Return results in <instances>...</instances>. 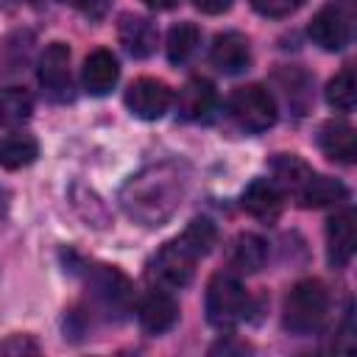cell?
Wrapping results in <instances>:
<instances>
[{
    "label": "cell",
    "mask_w": 357,
    "mask_h": 357,
    "mask_svg": "<svg viewBox=\"0 0 357 357\" xmlns=\"http://www.w3.org/2000/svg\"><path fill=\"white\" fill-rule=\"evenodd\" d=\"M187 184H190V173L184 165L156 162L128 176L117 192V201L134 223L153 229L167 223L178 212L187 195Z\"/></svg>",
    "instance_id": "cell-1"
},
{
    "label": "cell",
    "mask_w": 357,
    "mask_h": 357,
    "mask_svg": "<svg viewBox=\"0 0 357 357\" xmlns=\"http://www.w3.org/2000/svg\"><path fill=\"white\" fill-rule=\"evenodd\" d=\"M218 229L209 218H195L176 240L165 243L151 259V276L165 287H184L195 273V262L212 251Z\"/></svg>",
    "instance_id": "cell-2"
},
{
    "label": "cell",
    "mask_w": 357,
    "mask_h": 357,
    "mask_svg": "<svg viewBox=\"0 0 357 357\" xmlns=\"http://www.w3.org/2000/svg\"><path fill=\"white\" fill-rule=\"evenodd\" d=\"M329 312V293L318 279L296 282L282 301V326L290 335H312L324 326Z\"/></svg>",
    "instance_id": "cell-3"
},
{
    "label": "cell",
    "mask_w": 357,
    "mask_h": 357,
    "mask_svg": "<svg viewBox=\"0 0 357 357\" xmlns=\"http://www.w3.org/2000/svg\"><path fill=\"white\" fill-rule=\"evenodd\" d=\"M204 307H206V321L212 326L231 329L234 324L243 321L245 307H248V296H245V290H243V284H240V279L234 273L220 271L206 284Z\"/></svg>",
    "instance_id": "cell-4"
},
{
    "label": "cell",
    "mask_w": 357,
    "mask_h": 357,
    "mask_svg": "<svg viewBox=\"0 0 357 357\" xmlns=\"http://www.w3.org/2000/svg\"><path fill=\"white\" fill-rule=\"evenodd\" d=\"M229 114L243 131L259 134V131H268L276 123L279 109H276V100H273L271 89H265L262 84H245V86L231 92Z\"/></svg>",
    "instance_id": "cell-5"
},
{
    "label": "cell",
    "mask_w": 357,
    "mask_h": 357,
    "mask_svg": "<svg viewBox=\"0 0 357 357\" xmlns=\"http://www.w3.org/2000/svg\"><path fill=\"white\" fill-rule=\"evenodd\" d=\"M84 282L86 290L92 293V298L103 307V310H114V312H126L134 301V284L128 282V276L123 271H117L114 265H103V262H89L84 265Z\"/></svg>",
    "instance_id": "cell-6"
},
{
    "label": "cell",
    "mask_w": 357,
    "mask_h": 357,
    "mask_svg": "<svg viewBox=\"0 0 357 357\" xmlns=\"http://www.w3.org/2000/svg\"><path fill=\"white\" fill-rule=\"evenodd\" d=\"M310 39L321 47V50H329V53H337L349 45L351 39V22H349V14L343 11L340 3H326L324 8L315 11V17L310 20V28H307Z\"/></svg>",
    "instance_id": "cell-7"
},
{
    "label": "cell",
    "mask_w": 357,
    "mask_h": 357,
    "mask_svg": "<svg viewBox=\"0 0 357 357\" xmlns=\"http://www.w3.org/2000/svg\"><path fill=\"white\" fill-rule=\"evenodd\" d=\"M173 103V89L159 78H137L126 89V106L139 120H159Z\"/></svg>",
    "instance_id": "cell-8"
},
{
    "label": "cell",
    "mask_w": 357,
    "mask_h": 357,
    "mask_svg": "<svg viewBox=\"0 0 357 357\" xmlns=\"http://www.w3.org/2000/svg\"><path fill=\"white\" fill-rule=\"evenodd\" d=\"M36 78L50 98L56 100L70 98V47L64 42H50L45 47V53L39 56Z\"/></svg>",
    "instance_id": "cell-9"
},
{
    "label": "cell",
    "mask_w": 357,
    "mask_h": 357,
    "mask_svg": "<svg viewBox=\"0 0 357 357\" xmlns=\"http://www.w3.org/2000/svg\"><path fill=\"white\" fill-rule=\"evenodd\" d=\"M357 245V226L351 206H343L326 220V257L332 268H346L354 257Z\"/></svg>",
    "instance_id": "cell-10"
},
{
    "label": "cell",
    "mask_w": 357,
    "mask_h": 357,
    "mask_svg": "<svg viewBox=\"0 0 357 357\" xmlns=\"http://www.w3.org/2000/svg\"><path fill=\"white\" fill-rule=\"evenodd\" d=\"M137 318H139V326H142L145 332L162 335V332L173 329V324L178 321V301H176L167 290L156 287V290H151V293H145V296L139 298V304H137Z\"/></svg>",
    "instance_id": "cell-11"
},
{
    "label": "cell",
    "mask_w": 357,
    "mask_h": 357,
    "mask_svg": "<svg viewBox=\"0 0 357 357\" xmlns=\"http://www.w3.org/2000/svg\"><path fill=\"white\" fill-rule=\"evenodd\" d=\"M117 78H120V64H117V59H114L112 50L98 47V50H92V53L84 59L81 84H84V89H86L89 95H95V98L109 95V92L114 89Z\"/></svg>",
    "instance_id": "cell-12"
},
{
    "label": "cell",
    "mask_w": 357,
    "mask_h": 357,
    "mask_svg": "<svg viewBox=\"0 0 357 357\" xmlns=\"http://www.w3.org/2000/svg\"><path fill=\"white\" fill-rule=\"evenodd\" d=\"M209 61L226 73V75H237L243 70H248L251 64V45L240 31H226L218 33L212 47H209Z\"/></svg>",
    "instance_id": "cell-13"
},
{
    "label": "cell",
    "mask_w": 357,
    "mask_h": 357,
    "mask_svg": "<svg viewBox=\"0 0 357 357\" xmlns=\"http://www.w3.org/2000/svg\"><path fill=\"white\" fill-rule=\"evenodd\" d=\"M243 209L257 218V220H276L282 206H284V192L279 190V184L273 178H254L245 190H243V198H240Z\"/></svg>",
    "instance_id": "cell-14"
},
{
    "label": "cell",
    "mask_w": 357,
    "mask_h": 357,
    "mask_svg": "<svg viewBox=\"0 0 357 357\" xmlns=\"http://www.w3.org/2000/svg\"><path fill=\"white\" fill-rule=\"evenodd\" d=\"M296 204L304 206V209H321V206H332V204H343L349 198V190L343 181L337 178H329V176H321V173H310L304 178V184L293 192Z\"/></svg>",
    "instance_id": "cell-15"
},
{
    "label": "cell",
    "mask_w": 357,
    "mask_h": 357,
    "mask_svg": "<svg viewBox=\"0 0 357 357\" xmlns=\"http://www.w3.org/2000/svg\"><path fill=\"white\" fill-rule=\"evenodd\" d=\"M117 36H120V45L128 50V56L134 59H148L156 50V39H159L156 25L139 14H123L117 25Z\"/></svg>",
    "instance_id": "cell-16"
},
{
    "label": "cell",
    "mask_w": 357,
    "mask_h": 357,
    "mask_svg": "<svg viewBox=\"0 0 357 357\" xmlns=\"http://www.w3.org/2000/svg\"><path fill=\"white\" fill-rule=\"evenodd\" d=\"M318 148L324 151L326 159L351 165L357 159V137L354 128L343 120H329L318 128Z\"/></svg>",
    "instance_id": "cell-17"
},
{
    "label": "cell",
    "mask_w": 357,
    "mask_h": 357,
    "mask_svg": "<svg viewBox=\"0 0 357 357\" xmlns=\"http://www.w3.org/2000/svg\"><path fill=\"white\" fill-rule=\"evenodd\" d=\"M215 103H218L215 84L206 81V78H190V81L178 89L176 112H178V117H184V120H204V117H209V112L215 109Z\"/></svg>",
    "instance_id": "cell-18"
},
{
    "label": "cell",
    "mask_w": 357,
    "mask_h": 357,
    "mask_svg": "<svg viewBox=\"0 0 357 357\" xmlns=\"http://www.w3.org/2000/svg\"><path fill=\"white\" fill-rule=\"evenodd\" d=\"M268 259V243L259 237V234H251V231H243L231 240V248H229V265L237 271V273H257Z\"/></svg>",
    "instance_id": "cell-19"
},
{
    "label": "cell",
    "mask_w": 357,
    "mask_h": 357,
    "mask_svg": "<svg viewBox=\"0 0 357 357\" xmlns=\"http://www.w3.org/2000/svg\"><path fill=\"white\" fill-rule=\"evenodd\" d=\"M39 156V142L31 134L14 131L0 137V167L3 170H20L28 167Z\"/></svg>",
    "instance_id": "cell-20"
},
{
    "label": "cell",
    "mask_w": 357,
    "mask_h": 357,
    "mask_svg": "<svg viewBox=\"0 0 357 357\" xmlns=\"http://www.w3.org/2000/svg\"><path fill=\"white\" fill-rule=\"evenodd\" d=\"M271 170H273V181L287 195H293L304 184V178L312 173V167L304 159H298L296 153H279V156H273Z\"/></svg>",
    "instance_id": "cell-21"
},
{
    "label": "cell",
    "mask_w": 357,
    "mask_h": 357,
    "mask_svg": "<svg viewBox=\"0 0 357 357\" xmlns=\"http://www.w3.org/2000/svg\"><path fill=\"white\" fill-rule=\"evenodd\" d=\"M201 45V31L198 25L192 22H178L167 31V39H165V53L170 59V64H184Z\"/></svg>",
    "instance_id": "cell-22"
},
{
    "label": "cell",
    "mask_w": 357,
    "mask_h": 357,
    "mask_svg": "<svg viewBox=\"0 0 357 357\" xmlns=\"http://www.w3.org/2000/svg\"><path fill=\"white\" fill-rule=\"evenodd\" d=\"M33 112V100L20 86H0V128H14L25 123Z\"/></svg>",
    "instance_id": "cell-23"
},
{
    "label": "cell",
    "mask_w": 357,
    "mask_h": 357,
    "mask_svg": "<svg viewBox=\"0 0 357 357\" xmlns=\"http://www.w3.org/2000/svg\"><path fill=\"white\" fill-rule=\"evenodd\" d=\"M31 45H33L31 31H14V33L3 36L0 39V75L22 70V64L28 61Z\"/></svg>",
    "instance_id": "cell-24"
},
{
    "label": "cell",
    "mask_w": 357,
    "mask_h": 357,
    "mask_svg": "<svg viewBox=\"0 0 357 357\" xmlns=\"http://www.w3.org/2000/svg\"><path fill=\"white\" fill-rule=\"evenodd\" d=\"M326 103L335 112H351L357 103V84H354V70L343 67L329 84H326Z\"/></svg>",
    "instance_id": "cell-25"
},
{
    "label": "cell",
    "mask_w": 357,
    "mask_h": 357,
    "mask_svg": "<svg viewBox=\"0 0 357 357\" xmlns=\"http://www.w3.org/2000/svg\"><path fill=\"white\" fill-rule=\"evenodd\" d=\"M307 0H251L254 11L262 17H287L293 11H298Z\"/></svg>",
    "instance_id": "cell-26"
},
{
    "label": "cell",
    "mask_w": 357,
    "mask_h": 357,
    "mask_svg": "<svg viewBox=\"0 0 357 357\" xmlns=\"http://www.w3.org/2000/svg\"><path fill=\"white\" fill-rule=\"evenodd\" d=\"M0 354H8V357L39 354V343L31 335H8L6 340H0Z\"/></svg>",
    "instance_id": "cell-27"
},
{
    "label": "cell",
    "mask_w": 357,
    "mask_h": 357,
    "mask_svg": "<svg viewBox=\"0 0 357 357\" xmlns=\"http://www.w3.org/2000/svg\"><path fill=\"white\" fill-rule=\"evenodd\" d=\"M59 3L78 8L81 14H86V17H92V20L103 17V11H106V0H59Z\"/></svg>",
    "instance_id": "cell-28"
},
{
    "label": "cell",
    "mask_w": 357,
    "mask_h": 357,
    "mask_svg": "<svg viewBox=\"0 0 357 357\" xmlns=\"http://www.w3.org/2000/svg\"><path fill=\"white\" fill-rule=\"evenodd\" d=\"M192 3L204 14H223V11L231 8V0H192Z\"/></svg>",
    "instance_id": "cell-29"
},
{
    "label": "cell",
    "mask_w": 357,
    "mask_h": 357,
    "mask_svg": "<svg viewBox=\"0 0 357 357\" xmlns=\"http://www.w3.org/2000/svg\"><path fill=\"white\" fill-rule=\"evenodd\" d=\"M148 8H153V11H167V8H173V6H178V0H142Z\"/></svg>",
    "instance_id": "cell-30"
},
{
    "label": "cell",
    "mask_w": 357,
    "mask_h": 357,
    "mask_svg": "<svg viewBox=\"0 0 357 357\" xmlns=\"http://www.w3.org/2000/svg\"><path fill=\"white\" fill-rule=\"evenodd\" d=\"M8 204H11V192H8V190L0 184V218L8 212Z\"/></svg>",
    "instance_id": "cell-31"
}]
</instances>
